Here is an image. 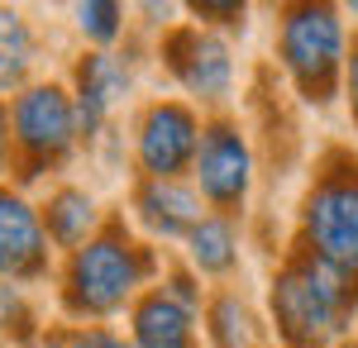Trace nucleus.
<instances>
[{
  "label": "nucleus",
  "instance_id": "obj_17",
  "mask_svg": "<svg viewBox=\"0 0 358 348\" xmlns=\"http://www.w3.org/2000/svg\"><path fill=\"white\" fill-rule=\"evenodd\" d=\"M77 20H82V29L91 34V38L110 43L115 34H120V5H82Z\"/></svg>",
  "mask_w": 358,
  "mask_h": 348
},
{
  "label": "nucleus",
  "instance_id": "obj_7",
  "mask_svg": "<svg viewBox=\"0 0 358 348\" xmlns=\"http://www.w3.org/2000/svg\"><path fill=\"white\" fill-rule=\"evenodd\" d=\"M196 182L215 205H239L248 191V148L229 124L206 129L196 148Z\"/></svg>",
  "mask_w": 358,
  "mask_h": 348
},
{
  "label": "nucleus",
  "instance_id": "obj_14",
  "mask_svg": "<svg viewBox=\"0 0 358 348\" xmlns=\"http://www.w3.org/2000/svg\"><path fill=\"white\" fill-rule=\"evenodd\" d=\"M192 258L201 272H229L234 268V229L224 219H201L192 229Z\"/></svg>",
  "mask_w": 358,
  "mask_h": 348
},
{
  "label": "nucleus",
  "instance_id": "obj_10",
  "mask_svg": "<svg viewBox=\"0 0 358 348\" xmlns=\"http://www.w3.org/2000/svg\"><path fill=\"white\" fill-rule=\"evenodd\" d=\"M124 86H129V77L110 53H96L77 67V124L86 134L110 115V106L124 96Z\"/></svg>",
  "mask_w": 358,
  "mask_h": 348
},
{
  "label": "nucleus",
  "instance_id": "obj_9",
  "mask_svg": "<svg viewBox=\"0 0 358 348\" xmlns=\"http://www.w3.org/2000/svg\"><path fill=\"white\" fill-rule=\"evenodd\" d=\"M43 268V229L20 196L0 191V272L29 277Z\"/></svg>",
  "mask_w": 358,
  "mask_h": 348
},
{
  "label": "nucleus",
  "instance_id": "obj_11",
  "mask_svg": "<svg viewBox=\"0 0 358 348\" xmlns=\"http://www.w3.org/2000/svg\"><path fill=\"white\" fill-rule=\"evenodd\" d=\"M192 344V315L177 296L153 291L134 310V348H187Z\"/></svg>",
  "mask_w": 358,
  "mask_h": 348
},
{
  "label": "nucleus",
  "instance_id": "obj_6",
  "mask_svg": "<svg viewBox=\"0 0 358 348\" xmlns=\"http://www.w3.org/2000/svg\"><path fill=\"white\" fill-rule=\"evenodd\" d=\"M196 119L192 110L182 106H153L138 124V162L158 177V182H172L187 162L196 158Z\"/></svg>",
  "mask_w": 358,
  "mask_h": 348
},
{
  "label": "nucleus",
  "instance_id": "obj_16",
  "mask_svg": "<svg viewBox=\"0 0 358 348\" xmlns=\"http://www.w3.org/2000/svg\"><path fill=\"white\" fill-rule=\"evenodd\" d=\"M210 320H215V344L220 348H244V339H248V315H244V305H239V300H234V296H224L220 305H215V315H210Z\"/></svg>",
  "mask_w": 358,
  "mask_h": 348
},
{
  "label": "nucleus",
  "instance_id": "obj_1",
  "mask_svg": "<svg viewBox=\"0 0 358 348\" xmlns=\"http://www.w3.org/2000/svg\"><path fill=\"white\" fill-rule=\"evenodd\" d=\"M344 277L330 272L320 258H296L273 282V310L282 334L296 348H320L339 329L344 315Z\"/></svg>",
  "mask_w": 358,
  "mask_h": 348
},
{
  "label": "nucleus",
  "instance_id": "obj_20",
  "mask_svg": "<svg viewBox=\"0 0 358 348\" xmlns=\"http://www.w3.org/2000/svg\"><path fill=\"white\" fill-rule=\"evenodd\" d=\"M5 153H10V115L0 110V172H5Z\"/></svg>",
  "mask_w": 358,
  "mask_h": 348
},
{
  "label": "nucleus",
  "instance_id": "obj_18",
  "mask_svg": "<svg viewBox=\"0 0 358 348\" xmlns=\"http://www.w3.org/2000/svg\"><path fill=\"white\" fill-rule=\"evenodd\" d=\"M67 348H124V344L115 334H106V329H82V334H72Z\"/></svg>",
  "mask_w": 358,
  "mask_h": 348
},
{
  "label": "nucleus",
  "instance_id": "obj_4",
  "mask_svg": "<svg viewBox=\"0 0 358 348\" xmlns=\"http://www.w3.org/2000/svg\"><path fill=\"white\" fill-rule=\"evenodd\" d=\"M134 282H138L134 248L120 239H96V243H86V248H77V258H72L67 300L77 310L101 315V310H115L124 296L134 291Z\"/></svg>",
  "mask_w": 358,
  "mask_h": 348
},
{
  "label": "nucleus",
  "instance_id": "obj_12",
  "mask_svg": "<svg viewBox=\"0 0 358 348\" xmlns=\"http://www.w3.org/2000/svg\"><path fill=\"white\" fill-rule=\"evenodd\" d=\"M138 215H143L153 229H163V234H192L196 224H201L196 196L182 191V187H172V182H148V187L138 191Z\"/></svg>",
  "mask_w": 358,
  "mask_h": 348
},
{
  "label": "nucleus",
  "instance_id": "obj_13",
  "mask_svg": "<svg viewBox=\"0 0 358 348\" xmlns=\"http://www.w3.org/2000/svg\"><path fill=\"white\" fill-rule=\"evenodd\" d=\"M96 224V201L86 191H57L48 205V229L57 243H82L86 229Z\"/></svg>",
  "mask_w": 358,
  "mask_h": 348
},
{
  "label": "nucleus",
  "instance_id": "obj_19",
  "mask_svg": "<svg viewBox=\"0 0 358 348\" xmlns=\"http://www.w3.org/2000/svg\"><path fill=\"white\" fill-rule=\"evenodd\" d=\"M349 101H354V115H358V43L349 53Z\"/></svg>",
  "mask_w": 358,
  "mask_h": 348
},
{
  "label": "nucleus",
  "instance_id": "obj_3",
  "mask_svg": "<svg viewBox=\"0 0 358 348\" xmlns=\"http://www.w3.org/2000/svg\"><path fill=\"white\" fill-rule=\"evenodd\" d=\"M344 57V29L330 5H296L282 20V62L306 101H330Z\"/></svg>",
  "mask_w": 358,
  "mask_h": 348
},
{
  "label": "nucleus",
  "instance_id": "obj_8",
  "mask_svg": "<svg viewBox=\"0 0 358 348\" xmlns=\"http://www.w3.org/2000/svg\"><path fill=\"white\" fill-rule=\"evenodd\" d=\"M167 57H172V72L187 81V91L206 96V101H220L229 91V53H224L220 38H210V34H177L167 43Z\"/></svg>",
  "mask_w": 358,
  "mask_h": 348
},
{
  "label": "nucleus",
  "instance_id": "obj_2",
  "mask_svg": "<svg viewBox=\"0 0 358 348\" xmlns=\"http://www.w3.org/2000/svg\"><path fill=\"white\" fill-rule=\"evenodd\" d=\"M306 243L344 282H358V167L325 172L306 196Z\"/></svg>",
  "mask_w": 358,
  "mask_h": 348
},
{
  "label": "nucleus",
  "instance_id": "obj_15",
  "mask_svg": "<svg viewBox=\"0 0 358 348\" xmlns=\"http://www.w3.org/2000/svg\"><path fill=\"white\" fill-rule=\"evenodd\" d=\"M29 67V29L15 10H0V91L15 86Z\"/></svg>",
  "mask_w": 358,
  "mask_h": 348
},
{
  "label": "nucleus",
  "instance_id": "obj_5",
  "mask_svg": "<svg viewBox=\"0 0 358 348\" xmlns=\"http://www.w3.org/2000/svg\"><path fill=\"white\" fill-rule=\"evenodd\" d=\"M77 106L57 86H34L15 101V134L34 158H62L72 148Z\"/></svg>",
  "mask_w": 358,
  "mask_h": 348
}]
</instances>
